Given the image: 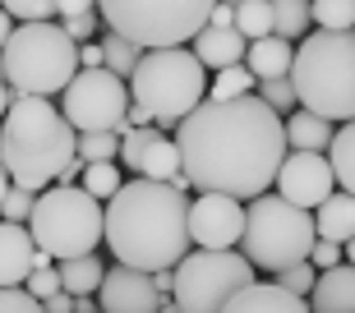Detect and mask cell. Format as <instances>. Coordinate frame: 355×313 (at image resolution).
Wrapping results in <instances>:
<instances>
[{
	"label": "cell",
	"instance_id": "6da1fadb",
	"mask_svg": "<svg viewBox=\"0 0 355 313\" xmlns=\"http://www.w3.org/2000/svg\"><path fill=\"white\" fill-rule=\"evenodd\" d=\"M175 138L198 194H231L245 203L277 184L291 147L282 111L268 106L259 92L208 97L180 120Z\"/></svg>",
	"mask_w": 355,
	"mask_h": 313
},
{
	"label": "cell",
	"instance_id": "7a4b0ae2",
	"mask_svg": "<svg viewBox=\"0 0 355 313\" xmlns=\"http://www.w3.org/2000/svg\"><path fill=\"white\" fill-rule=\"evenodd\" d=\"M106 244L111 258L162 272L189 253L194 235H189V203L171 180H134L120 184V194L106 203Z\"/></svg>",
	"mask_w": 355,
	"mask_h": 313
},
{
	"label": "cell",
	"instance_id": "3957f363",
	"mask_svg": "<svg viewBox=\"0 0 355 313\" xmlns=\"http://www.w3.org/2000/svg\"><path fill=\"white\" fill-rule=\"evenodd\" d=\"M74 156H79V129L69 125L65 106L19 92V102L5 111V129H0L5 175L42 194V189L60 184L65 166H74Z\"/></svg>",
	"mask_w": 355,
	"mask_h": 313
},
{
	"label": "cell",
	"instance_id": "277c9868",
	"mask_svg": "<svg viewBox=\"0 0 355 313\" xmlns=\"http://www.w3.org/2000/svg\"><path fill=\"white\" fill-rule=\"evenodd\" d=\"M0 69L10 88L28 97H51V92H65L83 69V42H74V33L55 19H24L5 37Z\"/></svg>",
	"mask_w": 355,
	"mask_h": 313
},
{
	"label": "cell",
	"instance_id": "5b68a950",
	"mask_svg": "<svg viewBox=\"0 0 355 313\" xmlns=\"http://www.w3.org/2000/svg\"><path fill=\"white\" fill-rule=\"evenodd\" d=\"M300 106L328 120H355V28H318L295 51Z\"/></svg>",
	"mask_w": 355,
	"mask_h": 313
},
{
	"label": "cell",
	"instance_id": "8992f818",
	"mask_svg": "<svg viewBox=\"0 0 355 313\" xmlns=\"http://www.w3.org/2000/svg\"><path fill=\"white\" fill-rule=\"evenodd\" d=\"M134 102H144L153 116H157L162 129H180V120L194 111V106L208 102V65L198 60V51L189 46H153L144 51L139 69L130 78Z\"/></svg>",
	"mask_w": 355,
	"mask_h": 313
},
{
	"label": "cell",
	"instance_id": "52a82bcc",
	"mask_svg": "<svg viewBox=\"0 0 355 313\" xmlns=\"http://www.w3.org/2000/svg\"><path fill=\"white\" fill-rule=\"evenodd\" d=\"M318 244V222L314 212L291 203L282 194H259L250 198V222H245V258L259 272H282L291 262H304Z\"/></svg>",
	"mask_w": 355,
	"mask_h": 313
},
{
	"label": "cell",
	"instance_id": "ba28073f",
	"mask_svg": "<svg viewBox=\"0 0 355 313\" xmlns=\"http://www.w3.org/2000/svg\"><path fill=\"white\" fill-rule=\"evenodd\" d=\"M28 226L55 262L97 253V244H106V203L97 194H88L83 184H51L37 194V208H33Z\"/></svg>",
	"mask_w": 355,
	"mask_h": 313
},
{
	"label": "cell",
	"instance_id": "9c48e42d",
	"mask_svg": "<svg viewBox=\"0 0 355 313\" xmlns=\"http://www.w3.org/2000/svg\"><path fill=\"white\" fill-rule=\"evenodd\" d=\"M106 28L139 46H184L212 24L217 0H97Z\"/></svg>",
	"mask_w": 355,
	"mask_h": 313
},
{
	"label": "cell",
	"instance_id": "30bf717a",
	"mask_svg": "<svg viewBox=\"0 0 355 313\" xmlns=\"http://www.w3.org/2000/svg\"><path fill=\"white\" fill-rule=\"evenodd\" d=\"M245 249H194L175 262V304L184 313H222L245 286L259 281Z\"/></svg>",
	"mask_w": 355,
	"mask_h": 313
},
{
	"label": "cell",
	"instance_id": "8fae6325",
	"mask_svg": "<svg viewBox=\"0 0 355 313\" xmlns=\"http://www.w3.org/2000/svg\"><path fill=\"white\" fill-rule=\"evenodd\" d=\"M60 106H65L69 125L79 134L92 129H116L120 138L134 129L130 125V106H134V88L130 78H120L116 69H79L74 83L60 92Z\"/></svg>",
	"mask_w": 355,
	"mask_h": 313
},
{
	"label": "cell",
	"instance_id": "7c38bea8",
	"mask_svg": "<svg viewBox=\"0 0 355 313\" xmlns=\"http://www.w3.org/2000/svg\"><path fill=\"white\" fill-rule=\"evenodd\" d=\"M250 203L231 194H198L189 203V235L198 249H240Z\"/></svg>",
	"mask_w": 355,
	"mask_h": 313
},
{
	"label": "cell",
	"instance_id": "4fadbf2b",
	"mask_svg": "<svg viewBox=\"0 0 355 313\" xmlns=\"http://www.w3.org/2000/svg\"><path fill=\"white\" fill-rule=\"evenodd\" d=\"M337 170H332V156L328 152H304V147H291L282 170H277V194L300 203V208H318L328 203L337 189Z\"/></svg>",
	"mask_w": 355,
	"mask_h": 313
},
{
	"label": "cell",
	"instance_id": "5bb4252c",
	"mask_svg": "<svg viewBox=\"0 0 355 313\" xmlns=\"http://www.w3.org/2000/svg\"><path fill=\"white\" fill-rule=\"evenodd\" d=\"M120 166H130L134 175H148V180H175V175L184 170L180 138L166 134L162 125L130 129L125 134V147H120Z\"/></svg>",
	"mask_w": 355,
	"mask_h": 313
},
{
	"label": "cell",
	"instance_id": "9a60e30c",
	"mask_svg": "<svg viewBox=\"0 0 355 313\" xmlns=\"http://www.w3.org/2000/svg\"><path fill=\"white\" fill-rule=\"evenodd\" d=\"M97 300H102V313H162L166 295L157 290V272L116 262V267L106 272Z\"/></svg>",
	"mask_w": 355,
	"mask_h": 313
},
{
	"label": "cell",
	"instance_id": "2e32d148",
	"mask_svg": "<svg viewBox=\"0 0 355 313\" xmlns=\"http://www.w3.org/2000/svg\"><path fill=\"white\" fill-rule=\"evenodd\" d=\"M51 253L37 244L28 222H5L0 226V286H24L28 276L46 267Z\"/></svg>",
	"mask_w": 355,
	"mask_h": 313
},
{
	"label": "cell",
	"instance_id": "e0dca14e",
	"mask_svg": "<svg viewBox=\"0 0 355 313\" xmlns=\"http://www.w3.org/2000/svg\"><path fill=\"white\" fill-rule=\"evenodd\" d=\"M222 313H314V309H309L304 295L286 290L282 281H254V286H245Z\"/></svg>",
	"mask_w": 355,
	"mask_h": 313
},
{
	"label": "cell",
	"instance_id": "ac0fdd59",
	"mask_svg": "<svg viewBox=\"0 0 355 313\" xmlns=\"http://www.w3.org/2000/svg\"><path fill=\"white\" fill-rule=\"evenodd\" d=\"M194 51H198V60H203V65L217 74V69L240 65V60H245V51H250V37H245L236 24H208V28L194 37Z\"/></svg>",
	"mask_w": 355,
	"mask_h": 313
},
{
	"label": "cell",
	"instance_id": "d6986e66",
	"mask_svg": "<svg viewBox=\"0 0 355 313\" xmlns=\"http://www.w3.org/2000/svg\"><path fill=\"white\" fill-rule=\"evenodd\" d=\"M309 309L314 313H355V262H337V267L318 272Z\"/></svg>",
	"mask_w": 355,
	"mask_h": 313
},
{
	"label": "cell",
	"instance_id": "ffe728a7",
	"mask_svg": "<svg viewBox=\"0 0 355 313\" xmlns=\"http://www.w3.org/2000/svg\"><path fill=\"white\" fill-rule=\"evenodd\" d=\"M245 65L259 74V83H263V78H286L291 69H295V42L282 37V33H268V37L250 42Z\"/></svg>",
	"mask_w": 355,
	"mask_h": 313
},
{
	"label": "cell",
	"instance_id": "44dd1931",
	"mask_svg": "<svg viewBox=\"0 0 355 313\" xmlns=\"http://www.w3.org/2000/svg\"><path fill=\"white\" fill-rule=\"evenodd\" d=\"M286 138H291V147H304V152H328L337 129H332L328 116H318L309 106H295L286 116Z\"/></svg>",
	"mask_w": 355,
	"mask_h": 313
},
{
	"label": "cell",
	"instance_id": "7402d4cb",
	"mask_svg": "<svg viewBox=\"0 0 355 313\" xmlns=\"http://www.w3.org/2000/svg\"><path fill=\"white\" fill-rule=\"evenodd\" d=\"M314 222H318V240H355V194L351 189H337L328 203H318L314 208Z\"/></svg>",
	"mask_w": 355,
	"mask_h": 313
},
{
	"label": "cell",
	"instance_id": "603a6c76",
	"mask_svg": "<svg viewBox=\"0 0 355 313\" xmlns=\"http://www.w3.org/2000/svg\"><path fill=\"white\" fill-rule=\"evenodd\" d=\"M60 281L69 295H97L106 281V267L97 253H79V258H60Z\"/></svg>",
	"mask_w": 355,
	"mask_h": 313
},
{
	"label": "cell",
	"instance_id": "cb8c5ba5",
	"mask_svg": "<svg viewBox=\"0 0 355 313\" xmlns=\"http://www.w3.org/2000/svg\"><path fill=\"white\" fill-rule=\"evenodd\" d=\"M314 28V0H272V33L304 42Z\"/></svg>",
	"mask_w": 355,
	"mask_h": 313
},
{
	"label": "cell",
	"instance_id": "d4e9b609",
	"mask_svg": "<svg viewBox=\"0 0 355 313\" xmlns=\"http://www.w3.org/2000/svg\"><path fill=\"white\" fill-rule=\"evenodd\" d=\"M102 46H106V69H116L120 78H134V69H139V60H144V51H148V46L130 42L125 33H116V28H106Z\"/></svg>",
	"mask_w": 355,
	"mask_h": 313
},
{
	"label": "cell",
	"instance_id": "484cf974",
	"mask_svg": "<svg viewBox=\"0 0 355 313\" xmlns=\"http://www.w3.org/2000/svg\"><path fill=\"white\" fill-rule=\"evenodd\" d=\"M328 156H332V170H337V184L355 194V120H346L342 129H337Z\"/></svg>",
	"mask_w": 355,
	"mask_h": 313
},
{
	"label": "cell",
	"instance_id": "4316f807",
	"mask_svg": "<svg viewBox=\"0 0 355 313\" xmlns=\"http://www.w3.org/2000/svg\"><path fill=\"white\" fill-rule=\"evenodd\" d=\"M236 28L250 42L268 37V33H272V0H240L236 5Z\"/></svg>",
	"mask_w": 355,
	"mask_h": 313
},
{
	"label": "cell",
	"instance_id": "83f0119b",
	"mask_svg": "<svg viewBox=\"0 0 355 313\" xmlns=\"http://www.w3.org/2000/svg\"><path fill=\"white\" fill-rule=\"evenodd\" d=\"M79 184L88 189V194H97L102 203H111V198L120 194V184H125V180H120V166H116V161H88Z\"/></svg>",
	"mask_w": 355,
	"mask_h": 313
},
{
	"label": "cell",
	"instance_id": "f1b7e54d",
	"mask_svg": "<svg viewBox=\"0 0 355 313\" xmlns=\"http://www.w3.org/2000/svg\"><path fill=\"white\" fill-rule=\"evenodd\" d=\"M254 88H259V74H254V69L240 60V65L217 69V78H212V92H208V97H245V92H254Z\"/></svg>",
	"mask_w": 355,
	"mask_h": 313
},
{
	"label": "cell",
	"instance_id": "f546056e",
	"mask_svg": "<svg viewBox=\"0 0 355 313\" xmlns=\"http://www.w3.org/2000/svg\"><path fill=\"white\" fill-rule=\"evenodd\" d=\"M120 147H125V138H120L116 129L79 134V156L83 161H120Z\"/></svg>",
	"mask_w": 355,
	"mask_h": 313
},
{
	"label": "cell",
	"instance_id": "4dcf8cb0",
	"mask_svg": "<svg viewBox=\"0 0 355 313\" xmlns=\"http://www.w3.org/2000/svg\"><path fill=\"white\" fill-rule=\"evenodd\" d=\"M259 97H263L268 106H277V111H282V116H291V111H295V102H300V92H295V78H263V83H259Z\"/></svg>",
	"mask_w": 355,
	"mask_h": 313
},
{
	"label": "cell",
	"instance_id": "1f68e13d",
	"mask_svg": "<svg viewBox=\"0 0 355 313\" xmlns=\"http://www.w3.org/2000/svg\"><path fill=\"white\" fill-rule=\"evenodd\" d=\"M33 208H37V189L28 184H5V222H33Z\"/></svg>",
	"mask_w": 355,
	"mask_h": 313
},
{
	"label": "cell",
	"instance_id": "d6a6232c",
	"mask_svg": "<svg viewBox=\"0 0 355 313\" xmlns=\"http://www.w3.org/2000/svg\"><path fill=\"white\" fill-rule=\"evenodd\" d=\"M318 28H355V0H314Z\"/></svg>",
	"mask_w": 355,
	"mask_h": 313
},
{
	"label": "cell",
	"instance_id": "836d02e7",
	"mask_svg": "<svg viewBox=\"0 0 355 313\" xmlns=\"http://www.w3.org/2000/svg\"><path fill=\"white\" fill-rule=\"evenodd\" d=\"M277 281L286 290H295V295H314V286H318V267H314V258H304V262H291V267H282L277 272Z\"/></svg>",
	"mask_w": 355,
	"mask_h": 313
},
{
	"label": "cell",
	"instance_id": "e575fe53",
	"mask_svg": "<svg viewBox=\"0 0 355 313\" xmlns=\"http://www.w3.org/2000/svg\"><path fill=\"white\" fill-rule=\"evenodd\" d=\"M0 313H46V300H37L28 286H0Z\"/></svg>",
	"mask_w": 355,
	"mask_h": 313
},
{
	"label": "cell",
	"instance_id": "d590c367",
	"mask_svg": "<svg viewBox=\"0 0 355 313\" xmlns=\"http://www.w3.org/2000/svg\"><path fill=\"white\" fill-rule=\"evenodd\" d=\"M14 19H60V0H0Z\"/></svg>",
	"mask_w": 355,
	"mask_h": 313
},
{
	"label": "cell",
	"instance_id": "8d00e7d4",
	"mask_svg": "<svg viewBox=\"0 0 355 313\" xmlns=\"http://www.w3.org/2000/svg\"><path fill=\"white\" fill-rule=\"evenodd\" d=\"M60 24L74 33V42H97V33L106 28L102 10H88V14H69V19H60Z\"/></svg>",
	"mask_w": 355,
	"mask_h": 313
},
{
	"label": "cell",
	"instance_id": "74e56055",
	"mask_svg": "<svg viewBox=\"0 0 355 313\" xmlns=\"http://www.w3.org/2000/svg\"><path fill=\"white\" fill-rule=\"evenodd\" d=\"M24 286L33 290V295H37V300H51L55 290H65V281H60V267H51V262H46V267H37V272L28 276Z\"/></svg>",
	"mask_w": 355,
	"mask_h": 313
},
{
	"label": "cell",
	"instance_id": "f35d334b",
	"mask_svg": "<svg viewBox=\"0 0 355 313\" xmlns=\"http://www.w3.org/2000/svg\"><path fill=\"white\" fill-rule=\"evenodd\" d=\"M342 253H346V244H337V240H318L309 258H314V267L323 272V267H337V262H342Z\"/></svg>",
	"mask_w": 355,
	"mask_h": 313
},
{
	"label": "cell",
	"instance_id": "ab89813d",
	"mask_svg": "<svg viewBox=\"0 0 355 313\" xmlns=\"http://www.w3.org/2000/svg\"><path fill=\"white\" fill-rule=\"evenodd\" d=\"M74 304H79V295H69V290H55L51 300H46V313H74Z\"/></svg>",
	"mask_w": 355,
	"mask_h": 313
},
{
	"label": "cell",
	"instance_id": "60d3db41",
	"mask_svg": "<svg viewBox=\"0 0 355 313\" xmlns=\"http://www.w3.org/2000/svg\"><path fill=\"white\" fill-rule=\"evenodd\" d=\"M130 125H134V129H144V125H157V116H153L144 102H134L130 106Z\"/></svg>",
	"mask_w": 355,
	"mask_h": 313
},
{
	"label": "cell",
	"instance_id": "b9f144b4",
	"mask_svg": "<svg viewBox=\"0 0 355 313\" xmlns=\"http://www.w3.org/2000/svg\"><path fill=\"white\" fill-rule=\"evenodd\" d=\"M97 10V0H60V19H69V14H88Z\"/></svg>",
	"mask_w": 355,
	"mask_h": 313
},
{
	"label": "cell",
	"instance_id": "7bdbcfd3",
	"mask_svg": "<svg viewBox=\"0 0 355 313\" xmlns=\"http://www.w3.org/2000/svg\"><path fill=\"white\" fill-rule=\"evenodd\" d=\"M162 313H184V309H180L175 300H166V304H162Z\"/></svg>",
	"mask_w": 355,
	"mask_h": 313
},
{
	"label": "cell",
	"instance_id": "ee69618b",
	"mask_svg": "<svg viewBox=\"0 0 355 313\" xmlns=\"http://www.w3.org/2000/svg\"><path fill=\"white\" fill-rule=\"evenodd\" d=\"M346 262H355V240H346Z\"/></svg>",
	"mask_w": 355,
	"mask_h": 313
}]
</instances>
